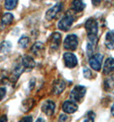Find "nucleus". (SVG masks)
Returning a JSON list of instances; mask_svg holds the SVG:
<instances>
[{
    "mask_svg": "<svg viewBox=\"0 0 114 122\" xmlns=\"http://www.w3.org/2000/svg\"><path fill=\"white\" fill-rule=\"evenodd\" d=\"M105 45L109 50H114V31L107 32L105 37Z\"/></svg>",
    "mask_w": 114,
    "mask_h": 122,
    "instance_id": "4468645a",
    "label": "nucleus"
},
{
    "mask_svg": "<svg viewBox=\"0 0 114 122\" xmlns=\"http://www.w3.org/2000/svg\"><path fill=\"white\" fill-rule=\"evenodd\" d=\"M33 104H34V101L33 99H27L25 100L22 103V108H25L24 111H27V110L31 109L33 108Z\"/></svg>",
    "mask_w": 114,
    "mask_h": 122,
    "instance_id": "5701e85b",
    "label": "nucleus"
},
{
    "mask_svg": "<svg viewBox=\"0 0 114 122\" xmlns=\"http://www.w3.org/2000/svg\"><path fill=\"white\" fill-rule=\"evenodd\" d=\"M67 120V115L66 114H61L59 118V122H66Z\"/></svg>",
    "mask_w": 114,
    "mask_h": 122,
    "instance_id": "c85d7f7f",
    "label": "nucleus"
},
{
    "mask_svg": "<svg viewBox=\"0 0 114 122\" xmlns=\"http://www.w3.org/2000/svg\"><path fill=\"white\" fill-rule=\"evenodd\" d=\"M21 64H22V66L24 67V68H27V69H29V70L33 69V67H35L34 60H33V57L29 56H26L23 57Z\"/></svg>",
    "mask_w": 114,
    "mask_h": 122,
    "instance_id": "2eb2a0df",
    "label": "nucleus"
},
{
    "mask_svg": "<svg viewBox=\"0 0 114 122\" xmlns=\"http://www.w3.org/2000/svg\"><path fill=\"white\" fill-rule=\"evenodd\" d=\"M63 59L65 65L68 68H73L77 65V59L76 56L72 53H64L63 55Z\"/></svg>",
    "mask_w": 114,
    "mask_h": 122,
    "instance_id": "0eeeda50",
    "label": "nucleus"
},
{
    "mask_svg": "<svg viewBox=\"0 0 114 122\" xmlns=\"http://www.w3.org/2000/svg\"><path fill=\"white\" fill-rule=\"evenodd\" d=\"M12 48V45L10 41H4L1 45H0V51L4 54H6V53L10 52V50Z\"/></svg>",
    "mask_w": 114,
    "mask_h": 122,
    "instance_id": "aec40b11",
    "label": "nucleus"
},
{
    "mask_svg": "<svg viewBox=\"0 0 114 122\" xmlns=\"http://www.w3.org/2000/svg\"><path fill=\"white\" fill-rule=\"evenodd\" d=\"M85 29L88 35H97L98 33V22L94 18L88 19L85 23Z\"/></svg>",
    "mask_w": 114,
    "mask_h": 122,
    "instance_id": "423d86ee",
    "label": "nucleus"
},
{
    "mask_svg": "<svg viewBox=\"0 0 114 122\" xmlns=\"http://www.w3.org/2000/svg\"><path fill=\"white\" fill-rule=\"evenodd\" d=\"M91 2H92V4H94L95 6H98V5L100 4L101 0H91Z\"/></svg>",
    "mask_w": 114,
    "mask_h": 122,
    "instance_id": "7c9ffc66",
    "label": "nucleus"
},
{
    "mask_svg": "<svg viewBox=\"0 0 114 122\" xmlns=\"http://www.w3.org/2000/svg\"><path fill=\"white\" fill-rule=\"evenodd\" d=\"M62 5H63V4H61V3H58V4H56L55 5H54L52 8L49 9L47 12H46V15H45L46 19H47L48 20H53V19L56 16V15L61 10Z\"/></svg>",
    "mask_w": 114,
    "mask_h": 122,
    "instance_id": "6e6552de",
    "label": "nucleus"
},
{
    "mask_svg": "<svg viewBox=\"0 0 114 122\" xmlns=\"http://www.w3.org/2000/svg\"><path fill=\"white\" fill-rule=\"evenodd\" d=\"M6 95V89L4 87H0V101L3 100Z\"/></svg>",
    "mask_w": 114,
    "mask_h": 122,
    "instance_id": "bb28decb",
    "label": "nucleus"
},
{
    "mask_svg": "<svg viewBox=\"0 0 114 122\" xmlns=\"http://www.w3.org/2000/svg\"><path fill=\"white\" fill-rule=\"evenodd\" d=\"M19 122H33V117L30 115L25 116Z\"/></svg>",
    "mask_w": 114,
    "mask_h": 122,
    "instance_id": "cd10ccee",
    "label": "nucleus"
},
{
    "mask_svg": "<svg viewBox=\"0 0 114 122\" xmlns=\"http://www.w3.org/2000/svg\"><path fill=\"white\" fill-rule=\"evenodd\" d=\"M55 102L50 101V100L45 101L43 103V105H42V111L48 116L52 115L54 114V112H55Z\"/></svg>",
    "mask_w": 114,
    "mask_h": 122,
    "instance_id": "1a4fd4ad",
    "label": "nucleus"
},
{
    "mask_svg": "<svg viewBox=\"0 0 114 122\" xmlns=\"http://www.w3.org/2000/svg\"><path fill=\"white\" fill-rule=\"evenodd\" d=\"M102 61H103V56L100 53L91 56V57L90 58V65L92 69L95 71H100L101 68Z\"/></svg>",
    "mask_w": 114,
    "mask_h": 122,
    "instance_id": "39448f33",
    "label": "nucleus"
},
{
    "mask_svg": "<svg viewBox=\"0 0 114 122\" xmlns=\"http://www.w3.org/2000/svg\"><path fill=\"white\" fill-rule=\"evenodd\" d=\"M84 77L87 78V79H90V78H91L92 73L88 67H84Z\"/></svg>",
    "mask_w": 114,
    "mask_h": 122,
    "instance_id": "a878e982",
    "label": "nucleus"
},
{
    "mask_svg": "<svg viewBox=\"0 0 114 122\" xmlns=\"http://www.w3.org/2000/svg\"><path fill=\"white\" fill-rule=\"evenodd\" d=\"M73 15L71 14L70 12H66L58 23V28L61 29V31H68L73 23Z\"/></svg>",
    "mask_w": 114,
    "mask_h": 122,
    "instance_id": "f257e3e1",
    "label": "nucleus"
},
{
    "mask_svg": "<svg viewBox=\"0 0 114 122\" xmlns=\"http://www.w3.org/2000/svg\"><path fill=\"white\" fill-rule=\"evenodd\" d=\"M114 71V58L109 57L105 61L103 66V73L105 74H110Z\"/></svg>",
    "mask_w": 114,
    "mask_h": 122,
    "instance_id": "ddd939ff",
    "label": "nucleus"
},
{
    "mask_svg": "<svg viewBox=\"0 0 114 122\" xmlns=\"http://www.w3.org/2000/svg\"><path fill=\"white\" fill-rule=\"evenodd\" d=\"M85 8V4L82 0H72L71 2V10L75 12H81Z\"/></svg>",
    "mask_w": 114,
    "mask_h": 122,
    "instance_id": "dca6fc26",
    "label": "nucleus"
},
{
    "mask_svg": "<svg viewBox=\"0 0 114 122\" xmlns=\"http://www.w3.org/2000/svg\"><path fill=\"white\" fill-rule=\"evenodd\" d=\"M98 43V37L97 35H88V41H87V54L88 56L94 55V52L96 49Z\"/></svg>",
    "mask_w": 114,
    "mask_h": 122,
    "instance_id": "20e7f679",
    "label": "nucleus"
},
{
    "mask_svg": "<svg viewBox=\"0 0 114 122\" xmlns=\"http://www.w3.org/2000/svg\"><path fill=\"white\" fill-rule=\"evenodd\" d=\"M0 122H8V118H7V115L4 114L0 117Z\"/></svg>",
    "mask_w": 114,
    "mask_h": 122,
    "instance_id": "c756f323",
    "label": "nucleus"
},
{
    "mask_svg": "<svg viewBox=\"0 0 114 122\" xmlns=\"http://www.w3.org/2000/svg\"><path fill=\"white\" fill-rule=\"evenodd\" d=\"M78 45V39L75 34H69L64 40V48L68 51H75Z\"/></svg>",
    "mask_w": 114,
    "mask_h": 122,
    "instance_id": "7ed1b4c3",
    "label": "nucleus"
},
{
    "mask_svg": "<svg viewBox=\"0 0 114 122\" xmlns=\"http://www.w3.org/2000/svg\"><path fill=\"white\" fill-rule=\"evenodd\" d=\"M36 122H45V120L42 118H38L37 120H36Z\"/></svg>",
    "mask_w": 114,
    "mask_h": 122,
    "instance_id": "2f4dec72",
    "label": "nucleus"
},
{
    "mask_svg": "<svg viewBox=\"0 0 114 122\" xmlns=\"http://www.w3.org/2000/svg\"><path fill=\"white\" fill-rule=\"evenodd\" d=\"M65 81L62 79H57L53 85V93L55 94V95H60L65 90Z\"/></svg>",
    "mask_w": 114,
    "mask_h": 122,
    "instance_id": "f8f14e48",
    "label": "nucleus"
},
{
    "mask_svg": "<svg viewBox=\"0 0 114 122\" xmlns=\"http://www.w3.org/2000/svg\"><path fill=\"white\" fill-rule=\"evenodd\" d=\"M14 20V15L12 14H10V13H6V14L4 15V16L2 18V20H1V22H2V26H8V25L11 24Z\"/></svg>",
    "mask_w": 114,
    "mask_h": 122,
    "instance_id": "6ab92c4d",
    "label": "nucleus"
},
{
    "mask_svg": "<svg viewBox=\"0 0 114 122\" xmlns=\"http://www.w3.org/2000/svg\"><path fill=\"white\" fill-rule=\"evenodd\" d=\"M111 113H112V114L114 116V104L112 105V109H111Z\"/></svg>",
    "mask_w": 114,
    "mask_h": 122,
    "instance_id": "473e14b6",
    "label": "nucleus"
},
{
    "mask_svg": "<svg viewBox=\"0 0 114 122\" xmlns=\"http://www.w3.org/2000/svg\"><path fill=\"white\" fill-rule=\"evenodd\" d=\"M104 86L106 91H111L114 88V74L107 77L104 81Z\"/></svg>",
    "mask_w": 114,
    "mask_h": 122,
    "instance_id": "a211bd4d",
    "label": "nucleus"
},
{
    "mask_svg": "<svg viewBox=\"0 0 114 122\" xmlns=\"http://www.w3.org/2000/svg\"><path fill=\"white\" fill-rule=\"evenodd\" d=\"M86 93V88L82 86H77L71 92L70 98L71 101L73 102H81L82 99L84 97V95Z\"/></svg>",
    "mask_w": 114,
    "mask_h": 122,
    "instance_id": "f03ea898",
    "label": "nucleus"
},
{
    "mask_svg": "<svg viewBox=\"0 0 114 122\" xmlns=\"http://www.w3.org/2000/svg\"><path fill=\"white\" fill-rule=\"evenodd\" d=\"M61 42V35L59 33H54L49 39V45L52 50H57Z\"/></svg>",
    "mask_w": 114,
    "mask_h": 122,
    "instance_id": "9d476101",
    "label": "nucleus"
},
{
    "mask_svg": "<svg viewBox=\"0 0 114 122\" xmlns=\"http://www.w3.org/2000/svg\"><path fill=\"white\" fill-rule=\"evenodd\" d=\"M24 70H25V68L22 66V64H19V65L14 69V71H13L12 77H11V81L12 82L16 81L17 79H19V77L20 76V74L24 72Z\"/></svg>",
    "mask_w": 114,
    "mask_h": 122,
    "instance_id": "f3484780",
    "label": "nucleus"
},
{
    "mask_svg": "<svg viewBox=\"0 0 114 122\" xmlns=\"http://www.w3.org/2000/svg\"><path fill=\"white\" fill-rule=\"evenodd\" d=\"M43 49H44V46H43V44L40 43V42H38V43L34 44L33 45L32 49H31V51L33 53H34L35 55H38L40 52H42L43 51Z\"/></svg>",
    "mask_w": 114,
    "mask_h": 122,
    "instance_id": "412c9836",
    "label": "nucleus"
},
{
    "mask_svg": "<svg viewBox=\"0 0 114 122\" xmlns=\"http://www.w3.org/2000/svg\"><path fill=\"white\" fill-rule=\"evenodd\" d=\"M17 3H18V0H5L4 6L9 10H14L16 7Z\"/></svg>",
    "mask_w": 114,
    "mask_h": 122,
    "instance_id": "4be33fe9",
    "label": "nucleus"
},
{
    "mask_svg": "<svg viewBox=\"0 0 114 122\" xmlns=\"http://www.w3.org/2000/svg\"><path fill=\"white\" fill-rule=\"evenodd\" d=\"M95 120V114L93 112H89L86 114V117L84 119V122H94Z\"/></svg>",
    "mask_w": 114,
    "mask_h": 122,
    "instance_id": "393cba45",
    "label": "nucleus"
},
{
    "mask_svg": "<svg viewBox=\"0 0 114 122\" xmlns=\"http://www.w3.org/2000/svg\"><path fill=\"white\" fill-rule=\"evenodd\" d=\"M29 42H30V39H29L28 37L23 36L21 37L18 41V44L21 48H26V47L28 45Z\"/></svg>",
    "mask_w": 114,
    "mask_h": 122,
    "instance_id": "b1692460",
    "label": "nucleus"
},
{
    "mask_svg": "<svg viewBox=\"0 0 114 122\" xmlns=\"http://www.w3.org/2000/svg\"><path fill=\"white\" fill-rule=\"evenodd\" d=\"M62 109L66 114H73L77 110V105L71 101H66L62 105Z\"/></svg>",
    "mask_w": 114,
    "mask_h": 122,
    "instance_id": "9b49d317",
    "label": "nucleus"
}]
</instances>
